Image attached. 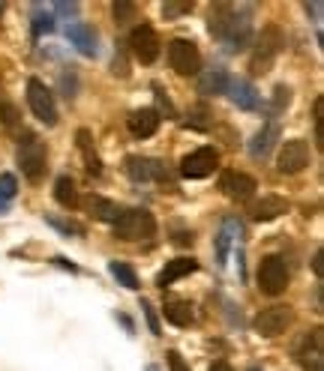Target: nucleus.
I'll list each match as a JSON object with an SVG mask.
<instances>
[{
  "instance_id": "nucleus-23",
  "label": "nucleus",
  "mask_w": 324,
  "mask_h": 371,
  "mask_svg": "<svg viewBox=\"0 0 324 371\" xmlns=\"http://www.w3.org/2000/svg\"><path fill=\"white\" fill-rule=\"evenodd\" d=\"M162 312H166V321H171L174 326H190L192 324V305L183 302V300H171L162 305Z\"/></svg>"
},
{
  "instance_id": "nucleus-3",
  "label": "nucleus",
  "mask_w": 324,
  "mask_h": 371,
  "mask_svg": "<svg viewBox=\"0 0 324 371\" xmlns=\"http://www.w3.org/2000/svg\"><path fill=\"white\" fill-rule=\"evenodd\" d=\"M285 288H289V266L279 254H270L258 266V290L267 293V297H279V293H285Z\"/></svg>"
},
{
  "instance_id": "nucleus-38",
  "label": "nucleus",
  "mask_w": 324,
  "mask_h": 371,
  "mask_svg": "<svg viewBox=\"0 0 324 371\" xmlns=\"http://www.w3.org/2000/svg\"><path fill=\"white\" fill-rule=\"evenodd\" d=\"M321 261H324V252L318 249V252H316V258H313V270H316L318 278H321V273H324V264H321Z\"/></svg>"
},
{
  "instance_id": "nucleus-1",
  "label": "nucleus",
  "mask_w": 324,
  "mask_h": 371,
  "mask_svg": "<svg viewBox=\"0 0 324 371\" xmlns=\"http://www.w3.org/2000/svg\"><path fill=\"white\" fill-rule=\"evenodd\" d=\"M285 45V36L279 28H265L261 30V36L255 40V48H253V57H249V69H253L255 75H265L270 66H273V60L279 57V51Z\"/></svg>"
},
{
  "instance_id": "nucleus-22",
  "label": "nucleus",
  "mask_w": 324,
  "mask_h": 371,
  "mask_svg": "<svg viewBox=\"0 0 324 371\" xmlns=\"http://www.w3.org/2000/svg\"><path fill=\"white\" fill-rule=\"evenodd\" d=\"M297 360L306 371H321V329H313V341H303L301 353H297Z\"/></svg>"
},
{
  "instance_id": "nucleus-33",
  "label": "nucleus",
  "mask_w": 324,
  "mask_h": 371,
  "mask_svg": "<svg viewBox=\"0 0 324 371\" xmlns=\"http://www.w3.org/2000/svg\"><path fill=\"white\" fill-rule=\"evenodd\" d=\"M16 192H18V183H16V177L12 174H0V198H16Z\"/></svg>"
},
{
  "instance_id": "nucleus-31",
  "label": "nucleus",
  "mask_w": 324,
  "mask_h": 371,
  "mask_svg": "<svg viewBox=\"0 0 324 371\" xmlns=\"http://www.w3.org/2000/svg\"><path fill=\"white\" fill-rule=\"evenodd\" d=\"M135 16H139V6L135 4H115V18H117V24H129V21H135Z\"/></svg>"
},
{
  "instance_id": "nucleus-35",
  "label": "nucleus",
  "mask_w": 324,
  "mask_h": 371,
  "mask_svg": "<svg viewBox=\"0 0 324 371\" xmlns=\"http://www.w3.org/2000/svg\"><path fill=\"white\" fill-rule=\"evenodd\" d=\"M289 99H291V90H289V87H277V96H273V108H277V111H282L285 105H289Z\"/></svg>"
},
{
  "instance_id": "nucleus-39",
  "label": "nucleus",
  "mask_w": 324,
  "mask_h": 371,
  "mask_svg": "<svg viewBox=\"0 0 324 371\" xmlns=\"http://www.w3.org/2000/svg\"><path fill=\"white\" fill-rule=\"evenodd\" d=\"M306 12L313 16L316 21H321V4H306Z\"/></svg>"
},
{
  "instance_id": "nucleus-43",
  "label": "nucleus",
  "mask_w": 324,
  "mask_h": 371,
  "mask_svg": "<svg viewBox=\"0 0 324 371\" xmlns=\"http://www.w3.org/2000/svg\"><path fill=\"white\" fill-rule=\"evenodd\" d=\"M253 371H258V368H253Z\"/></svg>"
},
{
  "instance_id": "nucleus-7",
  "label": "nucleus",
  "mask_w": 324,
  "mask_h": 371,
  "mask_svg": "<svg viewBox=\"0 0 324 371\" xmlns=\"http://www.w3.org/2000/svg\"><path fill=\"white\" fill-rule=\"evenodd\" d=\"M168 63L178 75H198L202 72V54H198L195 42H190V40H174L168 45Z\"/></svg>"
},
{
  "instance_id": "nucleus-20",
  "label": "nucleus",
  "mask_w": 324,
  "mask_h": 371,
  "mask_svg": "<svg viewBox=\"0 0 324 371\" xmlns=\"http://www.w3.org/2000/svg\"><path fill=\"white\" fill-rule=\"evenodd\" d=\"M76 144H79L81 156H84V168H87V174H93V177L103 174V159H99V153H96V147H93L91 132H87V129H79V132H76Z\"/></svg>"
},
{
  "instance_id": "nucleus-30",
  "label": "nucleus",
  "mask_w": 324,
  "mask_h": 371,
  "mask_svg": "<svg viewBox=\"0 0 324 371\" xmlns=\"http://www.w3.org/2000/svg\"><path fill=\"white\" fill-rule=\"evenodd\" d=\"M45 222L52 225V228H57V231H64V234H84V228L79 225V222H66V219H57V216H45Z\"/></svg>"
},
{
  "instance_id": "nucleus-4",
  "label": "nucleus",
  "mask_w": 324,
  "mask_h": 371,
  "mask_svg": "<svg viewBox=\"0 0 324 371\" xmlns=\"http://www.w3.org/2000/svg\"><path fill=\"white\" fill-rule=\"evenodd\" d=\"M18 165H21V174L28 180H42L45 174V144L36 135H28L18 144Z\"/></svg>"
},
{
  "instance_id": "nucleus-13",
  "label": "nucleus",
  "mask_w": 324,
  "mask_h": 371,
  "mask_svg": "<svg viewBox=\"0 0 324 371\" xmlns=\"http://www.w3.org/2000/svg\"><path fill=\"white\" fill-rule=\"evenodd\" d=\"M238 21H241L238 9L228 6V4H219V6L210 9V33H214L216 40H222V42L231 40V33H234V28H238Z\"/></svg>"
},
{
  "instance_id": "nucleus-37",
  "label": "nucleus",
  "mask_w": 324,
  "mask_h": 371,
  "mask_svg": "<svg viewBox=\"0 0 324 371\" xmlns=\"http://www.w3.org/2000/svg\"><path fill=\"white\" fill-rule=\"evenodd\" d=\"M52 9L57 12V16H76V12H79V4H66V0H64V4H54Z\"/></svg>"
},
{
  "instance_id": "nucleus-15",
  "label": "nucleus",
  "mask_w": 324,
  "mask_h": 371,
  "mask_svg": "<svg viewBox=\"0 0 324 371\" xmlns=\"http://www.w3.org/2000/svg\"><path fill=\"white\" fill-rule=\"evenodd\" d=\"M282 213H289V201L279 198V195H267V198H261L258 204L249 207L253 222H270V219H277V216H282Z\"/></svg>"
},
{
  "instance_id": "nucleus-8",
  "label": "nucleus",
  "mask_w": 324,
  "mask_h": 371,
  "mask_svg": "<svg viewBox=\"0 0 324 371\" xmlns=\"http://www.w3.org/2000/svg\"><path fill=\"white\" fill-rule=\"evenodd\" d=\"M216 165H219L216 150L214 147H202V150L190 153V156H183L180 174L186 177V180H204V177H210L216 171Z\"/></svg>"
},
{
  "instance_id": "nucleus-12",
  "label": "nucleus",
  "mask_w": 324,
  "mask_h": 371,
  "mask_svg": "<svg viewBox=\"0 0 324 371\" xmlns=\"http://www.w3.org/2000/svg\"><path fill=\"white\" fill-rule=\"evenodd\" d=\"M127 174L132 177L135 183H151V180H168L166 165L147 156H129L127 159Z\"/></svg>"
},
{
  "instance_id": "nucleus-10",
  "label": "nucleus",
  "mask_w": 324,
  "mask_h": 371,
  "mask_svg": "<svg viewBox=\"0 0 324 371\" xmlns=\"http://www.w3.org/2000/svg\"><path fill=\"white\" fill-rule=\"evenodd\" d=\"M219 189H222V195L231 198V201H249V198L255 195L258 183H255L249 174H241V171H226V174L219 177Z\"/></svg>"
},
{
  "instance_id": "nucleus-27",
  "label": "nucleus",
  "mask_w": 324,
  "mask_h": 371,
  "mask_svg": "<svg viewBox=\"0 0 324 371\" xmlns=\"http://www.w3.org/2000/svg\"><path fill=\"white\" fill-rule=\"evenodd\" d=\"M52 30H54V16L45 6H33V36H42Z\"/></svg>"
},
{
  "instance_id": "nucleus-9",
  "label": "nucleus",
  "mask_w": 324,
  "mask_h": 371,
  "mask_svg": "<svg viewBox=\"0 0 324 371\" xmlns=\"http://www.w3.org/2000/svg\"><path fill=\"white\" fill-rule=\"evenodd\" d=\"M129 48H132V54L139 57L141 63H154L159 57V36H156V30L151 28V24H139V28L132 30V36H129Z\"/></svg>"
},
{
  "instance_id": "nucleus-14",
  "label": "nucleus",
  "mask_w": 324,
  "mask_h": 371,
  "mask_svg": "<svg viewBox=\"0 0 324 371\" xmlns=\"http://www.w3.org/2000/svg\"><path fill=\"white\" fill-rule=\"evenodd\" d=\"M226 93H228V99L234 102V105L243 108V111H255L258 108V90L246 78H228Z\"/></svg>"
},
{
  "instance_id": "nucleus-24",
  "label": "nucleus",
  "mask_w": 324,
  "mask_h": 371,
  "mask_svg": "<svg viewBox=\"0 0 324 371\" xmlns=\"http://www.w3.org/2000/svg\"><path fill=\"white\" fill-rule=\"evenodd\" d=\"M54 198H57L60 207H66V210L79 207V189H76V183H72L69 177H60V180L54 183Z\"/></svg>"
},
{
  "instance_id": "nucleus-40",
  "label": "nucleus",
  "mask_w": 324,
  "mask_h": 371,
  "mask_svg": "<svg viewBox=\"0 0 324 371\" xmlns=\"http://www.w3.org/2000/svg\"><path fill=\"white\" fill-rule=\"evenodd\" d=\"M210 371H234L228 363H214V365H210Z\"/></svg>"
},
{
  "instance_id": "nucleus-34",
  "label": "nucleus",
  "mask_w": 324,
  "mask_h": 371,
  "mask_svg": "<svg viewBox=\"0 0 324 371\" xmlns=\"http://www.w3.org/2000/svg\"><path fill=\"white\" fill-rule=\"evenodd\" d=\"M141 312H144V317H147V326H151V332H154V336H162V326H159V321H156V312H154V305L147 302V300H141Z\"/></svg>"
},
{
  "instance_id": "nucleus-16",
  "label": "nucleus",
  "mask_w": 324,
  "mask_h": 371,
  "mask_svg": "<svg viewBox=\"0 0 324 371\" xmlns=\"http://www.w3.org/2000/svg\"><path fill=\"white\" fill-rule=\"evenodd\" d=\"M159 111H154V108H141V111H135L132 117L127 120V126H129V132L135 135V138H151L156 129H159Z\"/></svg>"
},
{
  "instance_id": "nucleus-42",
  "label": "nucleus",
  "mask_w": 324,
  "mask_h": 371,
  "mask_svg": "<svg viewBox=\"0 0 324 371\" xmlns=\"http://www.w3.org/2000/svg\"><path fill=\"white\" fill-rule=\"evenodd\" d=\"M0 16H4V4H0Z\"/></svg>"
},
{
  "instance_id": "nucleus-29",
  "label": "nucleus",
  "mask_w": 324,
  "mask_h": 371,
  "mask_svg": "<svg viewBox=\"0 0 324 371\" xmlns=\"http://www.w3.org/2000/svg\"><path fill=\"white\" fill-rule=\"evenodd\" d=\"M186 12H192V4L190 0H168V4H162V16L166 18H178V16H186Z\"/></svg>"
},
{
  "instance_id": "nucleus-32",
  "label": "nucleus",
  "mask_w": 324,
  "mask_h": 371,
  "mask_svg": "<svg viewBox=\"0 0 324 371\" xmlns=\"http://www.w3.org/2000/svg\"><path fill=\"white\" fill-rule=\"evenodd\" d=\"M0 120H4L6 129H16L18 126V108L12 102H0Z\"/></svg>"
},
{
  "instance_id": "nucleus-2",
  "label": "nucleus",
  "mask_w": 324,
  "mask_h": 371,
  "mask_svg": "<svg viewBox=\"0 0 324 371\" xmlns=\"http://www.w3.org/2000/svg\"><path fill=\"white\" fill-rule=\"evenodd\" d=\"M154 234H156V219L147 210H127L115 222V237L120 240H151Z\"/></svg>"
},
{
  "instance_id": "nucleus-18",
  "label": "nucleus",
  "mask_w": 324,
  "mask_h": 371,
  "mask_svg": "<svg viewBox=\"0 0 324 371\" xmlns=\"http://www.w3.org/2000/svg\"><path fill=\"white\" fill-rule=\"evenodd\" d=\"M195 270H198V264H195L192 258H174V261L166 264V270L156 276V285H159V288H168V285H174L178 278L190 276V273H195Z\"/></svg>"
},
{
  "instance_id": "nucleus-17",
  "label": "nucleus",
  "mask_w": 324,
  "mask_h": 371,
  "mask_svg": "<svg viewBox=\"0 0 324 371\" xmlns=\"http://www.w3.org/2000/svg\"><path fill=\"white\" fill-rule=\"evenodd\" d=\"M66 40L79 48V54H84V57L96 54V33H93V28H87V24H69Z\"/></svg>"
},
{
  "instance_id": "nucleus-6",
  "label": "nucleus",
  "mask_w": 324,
  "mask_h": 371,
  "mask_svg": "<svg viewBox=\"0 0 324 371\" xmlns=\"http://www.w3.org/2000/svg\"><path fill=\"white\" fill-rule=\"evenodd\" d=\"M291 324H294V309H291V305H270V309L258 312V317H255V329L265 338L282 336Z\"/></svg>"
},
{
  "instance_id": "nucleus-36",
  "label": "nucleus",
  "mask_w": 324,
  "mask_h": 371,
  "mask_svg": "<svg viewBox=\"0 0 324 371\" xmlns=\"http://www.w3.org/2000/svg\"><path fill=\"white\" fill-rule=\"evenodd\" d=\"M168 368L171 371H190V365L183 363V356L178 351H168Z\"/></svg>"
},
{
  "instance_id": "nucleus-25",
  "label": "nucleus",
  "mask_w": 324,
  "mask_h": 371,
  "mask_svg": "<svg viewBox=\"0 0 324 371\" xmlns=\"http://www.w3.org/2000/svg\"><path fill=\"white\" fill-rule=\"evenodd\" d=\"M108 273L117 278V285H123V288H129V290H139L141 285H139V276H135V270L129 264H120V261H111L108 264Z\"/></svg>"
},
{
  "instance_id": "nucleus-21",
  "label": "nucleus",
  "mask_w": 324,
  "mask_h": 371,
  "mask_svg": "<svg viewBox=\"0 0 324 371\" xmlns=\"http://www.w3.org/2000/svg\"><path fill=\"white\" fill-rule=\"evenodd\" d=\"M226 87H228L226 69H207L198 75V93L202 96H219V93H226Z\"/></svg>"
},
{
  "instance_id": "nucleus-28",
  "label": "nucleus",
  "mask_w": 324,
  "mask_h": 371,
  "mask_svg": "<svg viewBox=\"0 0 324 371\" xmlns=\"http://www.w3.org/2000/svg\"><path fill=\"white\" fill-rule=\"evenodd\" d=\"M231 228H234V222H226V228H222L219 237H216V261H219V264H226V261H228V240H231Z\"/></svg>"
},
{
  "instance_id": "nucleus-11",
  "label": "nucleus",
  "mask_w": 324,
  "mask_h": 371,
  "mask_svg": "<svg viewBox=\"0 0 324 371\" xmlns=\"http://www.w3.org/2000/svg\"><path fill=\"white\" fill-rule=\"evenodd\" d=\"M309 165V144L306 141H285L279 153V174H301Z\"/></svg>"
},
{
  "instance_id": "nucleus-26",
  "label": "nucleus",
  "mask_w": 324,
  "mask_h": 371,
  "mask_svg": "<svg viewBox=\"0 0 324 371\" xmlns=\"http://www.w3.org/2000/svg\"><path fill=\"white\" fill-rule=\"evenodd\" d=\"M91 213L96 216L99 222H117V204L115 201H105V198H91Z\"/></svg>"
},
{
  "instance_id": "nucleus-41",
  "label": "nucleus",
  "mask_w": 324,
  "mask_h": 371,
  "mask_svg": "<svg viewBox=\"0 0 324 371\" xmlns=\"http://www.w3.org/2000/svg\"><path fill=\"white\" fill-rule=\"evenodd\" d=\"M147 371H159V368H156V365H151V368H147Z\"/></svg>"
},
{
  "instance_id": "nucleus-19",
  "label": "nucleus",
  "mask_w": 324,
  "mask_h": 371,
  "mask_svg": "<svg viewBox=\"0 0 324 371\" xmlns=\"http://www.w3.org/2000/svg\"><path fill=\"white\" fill-rule=\"evenodd\" d=\"M277 141H279V126H277V123H267L265 129H261V132L253 138V144H249L253 159H267L270 150L277 147Z\"/></svg>"
},
{
  "instance_id": "nucleus-5",
  "label": "nucleus",
  "mask_w": 324,
  "mask_h": 371,
  "mask_svg": "<svg viewBox=\"0 0 324 371\" xmlns=\"http://www.w3.org/2000/svg\"><path fill=\"white\" fill-rule=\"evenodd\" d=\"M28 105L33 111V117L45 123V126H54L57 123V105H54V96L52 90L40 81V78H30L28 81Z\"/></svg>"
}]
</instances>
